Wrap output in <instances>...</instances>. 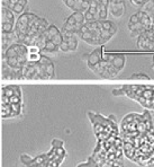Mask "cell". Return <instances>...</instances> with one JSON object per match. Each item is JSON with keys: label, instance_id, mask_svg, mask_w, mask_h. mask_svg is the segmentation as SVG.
Returning <instances> with one entry per match:
<instances>
[{"label": "cell", "instance_id": "277c9868", "mask_svg": "<svg viewBox=\"0 0 154 167\" xmlns=\"http://www.w3.org/2000/svg\"><path fill=\"white\" fill-rule=\"evenodd\" d=\"M108 10L115 18L122 17L125 14L126 6H125L124 0H109L108 5Z\"/></svg>", "mask_w": 154, "mask_h": 167}, {"label": "cell", "instance_id": "ac0fdd59", "mask_svg": "<svg viewBox=\"0 0 154 167\" xmlns=\"http://www.w3.org/2000/svg\"><path fill=\"white\" fill-rule=\"evenodd\" d=\"M152 122H153V129H154V113L152 114Z\"/></svg>", "mask_w": 154, "mask_h": 167}, {"label": "cell", "instance_id": "5b68a950", "mask_svg": "<svg viewBox=\"0 0 154 167\" xmlns=\"http://www.w3.org/2000/svg\"><path fill=\"white\" fill-rule=\"evenodd\" d=\"M102 51H104V46L101 45L100 48H97L95 51H92L88 57V67L90 69L94 66H96L101 59V55H102Z\"/></svg>", "mask_w": 154, "mask_h": 167}, {"label": "cell", "instance_id": "9a60e30c", "mask_svg": "<svg viewBox=\"0 0 154 167\" xmlns=\"http://www.w3.org/2000/svg\"><path fill=\"white\" fill-rule=\"evenodd\" d=\"M27 51H28V53H41V49L38 48V46H36V45H30L27 48Z\"/></svg>", "mask_w": 154, "mask_h": 167}, {"label": "cell", "instance_id": "30bf717a", "mask_svg": "<svg viewBox=\"0 0 154 167\" xmlns=\"http://www.w3.org/2000/svg\"><path fill=\"white\" fill-rule=\"evenodd\" d=\"M78 167H99V165L96 163L95 159H94L92 157H90V158H88V160L86 161V163L79 164V166Z\"/></svg>", "mask_w": 154, "mask_h": 167}, {"label": "cell", "instance_id": "8fae6325", "mask_svg": "<svg viewBox=\"0 0 154 167\" xmlns=\"http://www.w3.org/2000/svg\"><path fill=\"white\" fill-rule=\"evenodd\" d=\"M130 79H136V80H151V78L148 77L146 73H133L130 76Z\"/></svg>", "mask_w": 154, "mask_h": 167}, {"label": "cell", "instance_id": "52a82bcc", "mask_svg": "<svg viewBox=\"0 0 154 167\" xmlns=\"http://www.w3.org/2000/svg\"><path fill=\"white\" fill-rule=\"evenodd\" d=\"M2 20H4L2 23H10V24L15 23V16H14V12H12V9L4 7V9H2Z\"/></svg>", "mask_w": 154, "mask_h": 167}, {"label": "cell", "instance_id": "ba28073f", "mask_svg": "<svg viewBox=\"0 0 154 167\" xmlns=\"http://www.w3.org/2000/svg\"><path fill=\"white\" fill-rule=\"evenodd\" d=\"M125 62H126V58H125L124 55H115V58L113 60V65L119 71H122L124 69Z\"/></svg>", "mask_w": 154, "mask_h": 167}, {"label": "cell", "instance_id": "9c48e42d", "mask_svg": "<svg viewBox=\"0 0 154 167\" xmlns=\"http://www.w3.org/2000/svg\"><path fill=\"white\" fill-rule=\"evenodd\" d=\"M43 50H45V51H47V52H56V51L59 50V46L55 45L52 41H46Z\"/></svg>", "mask_w": 154, "mask_h": 167}, {"label": "cell", "instance_id": "d6986e66", "mask_svg": "<svg viewBox=\"0 0 154 167\" xmlns=\"http://www.w3.org/2000/svg\"><path fill=\"white\" fill-rule=\"evenodd\" d=\"M82 1H88V2H89L90 0H82Z\"/></svg>", "mask_w": 154, "mask_h": 167}, {"label": "cell", "instance_id": "4fadbf2b", "mask_svg": "<svg viewBox=\"0 0 154 167\" xmlns=\"http://www.w3.org/2000/svg\"><path fill=\"white\" fill-rule=\"evenodd\" d=\"M24 9H25V6L20 5V4H18V2L12 8V12H15V14H17V15H22L23 12H24Z\"/></svg>", "mask_w": 154, "mask_h": 167}, {"label": "cell", "instance_id": "6da1fadb", "mask_svg": "<svg viewBox=\"0 0 154 167\" xmlns=\"http://www.w3.org/2000/svg\"><path fill=\"white\" fill-rule=\"evenodd\" d=\"M124 156L140 166L154 157V129L151 111L125 115L119 126Z\"/></svg>", "mask_w": 154, "mask_h": 167}, {"label": "cell", "instance_id": "e0dca14e", "mask_svg": "<svg viewBox=\"0 0 154 167\" xmlns=\"http://www.w3.org/2000/svg\"><path fill=\"white\" fill-rule=\"evenodd\" d=\"M63 2H64L65 6L69 7L70 9H72V8H73V6L76 5V1H74V0H65V1H63Z\"/></svg>", "mask_w": 154, "mask_h": 167}, {"label": "cell", "instance_id": "2e32d148", "mask_svg": "<svg viewBox=\"0 0 154 167\" xmlns=\"http://www.w3.org/2000/svg\"><path fill=\"white\" fill-rule=\"evenodd\" d=\"M59 50L62 52H69V46H68V43L65 41H62V43L60 44Z\"/></svg>", "mask_w": 154, "mask_h": 167}, {"label": "cell", "instance_id": "5bb4252c", "mask_svg": "<svg viewBox=\"0 0 154 167\" xmlns=\"http://www.w3.org/2000/svg\"><path fill=\"white\" fill-rule=\"evenodd\" d=\"M15 28L14 24H10V23H2V30L4 33H12Z\"/></svg>", "mask_w": 154, "mask_h": 167}, {"label": "cell", "instance_id": "7c38bea8", "mask_svg": "<svg viewBox=\"0 0 154 167\" xmlns=\"http://www.w3.org/2000/svg\"><path fill=\"white\" fill-rule=\"evenodd\" d=\"M42 58L41 53H28L27 57V61L28 62H38Z\"/></svg>", "mask_w": 154, "mask_h": 167}, {"label": "cell", "instance_id": "8992f818", "mask_svg": "<svg viewBox=\"0 0 154 167\" xmlns=\"http://www.w3.org/2000/svg\"><path fill=\"white\" fill-rule=\"evenodd\" d=\"M63 41H65L68 43V46H69V52H72V51H76L78 49V44H79V41H78L77 34H73L70 37H62Z\"/></svg>", "mask_w": 154, "mask_h": 167}, {"label": "cell", "instance_id": "3957f363", "mask_svg": "<svg viewBox=\"0 0 154 167\" xmlns=\"http://www.w3.org/2000/svg\"><path fill=\"white\" fill-rule=\"evenodd\" d=\"M88 116L94 125V131L96 133L97 140H105L108 138L119 136V126L116 123L114 115L106 118L101 114L89 111Z\"/></svg>", "mask_w": 154, "mask_h": 167}, {"label": "cell", "instance_id": "7a4b0ae2", "mask_svg": "<svg viewBox=\"0 0 154 167\" xmlns=\"http://www.w3.org/2000/svg\"><path fill=\"white\" fill-rule=\"evenodd\" d=\"M91 157L98 165L124 167V150L120 134L105 140H97V147Z\"/></svg>", "mask_w": 154, "mask_h": 167}]
</instances>
